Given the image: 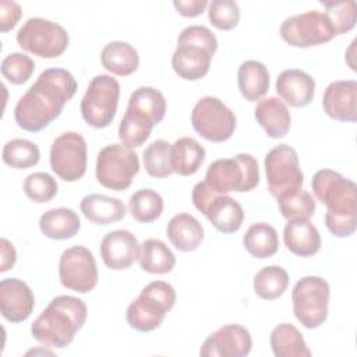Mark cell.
I'll list each match as a JSON object with an SVG mask.
<instances>
[{
  "label": "cell",
  "mask_w": 357,
  "mask_h": 357,
  "mask_svg": "<svg viewBox=\"0 0 357 357\" xmlns=\"http://www.w3.org/2000/svg\"><path fill=\"white\" fill-rule=\"evenodd\" d=\"M78 89L74 75L64 68H47L20 98L14 107V119L20 128L38 132L54 121L64 105Z\"/></svg>",
  "instance_id": "6da1fadb"
},
{
  "label": "cell",
  "mask_w": 357,
  "mask_h": 357,
  "mask_svg": "<svg viewBox=\"0 0 357 357\" xmlns=\"http://www.w3.org/2000/svg\"><path fill=\"white\" fill-rule=\"evenodd\" d=\"M311 187L315 198L326 206L325 226L332 236L343 238L357 229V185L331 169L318 170Z\"/></svg>",
  "instance_id": "7a4b0ae2"
},
{
  "label": "cell",
  "mask_w": 357,
  "mask_h": 357,
  "mask_svg": "<svg viewBox=\"0 0 357 357\" xmlns=\"http://www.w3.org/2000/svg\"><path fill=\"white\" fill-rule=\"evenodd\" d=\"M86 304L74 296L61 294L47 304L31 325V335L47 347L64 349L86 321Z\"/></svg>",
  "instance_id": "3957f363"
},
{
  "label": "cell",
  "mask_w": 357,
  "mask_h": 357,
  "mask_svg": "<svg viewBox=\"0 0 357 357\" xmlns=\"http://www.w3.org/2000/svg\"><path fill=\"white\" fill-rule=\"evenodd\" d=\"M166 114V99L153 86H138L130 95L127 110L119 124L120 142L128 148H138L151 137L152 128Z\"/></svg>",
  "instance_id": "277c9868"
},
{
  "label": "cell",
  "mask_w": 357,
  "mask_h": 357,
  "mask_svg": "<svg viewBox=\"0 0 357 357\" xmlns=\"http://www.w3.org/2000/svg\"><path fill=\"white\" fill-rule=\"evenodd\" d=\"M216 50L218 39L208 26H185L178 35L177 47L172 56V67L180 78L198 81L208 74Z\"/></svg>",
  "instance_id": "5b68a950"
},
{
  "label": "cell",
  "mask_w": 357,
  "mask_h": 357,
  "mask_svg": "<svg viewBox=\"0 0 357 357\" xmlns=\"http://www.w3.org/2000/svg\"><path fill=\"white\" fill-rule=\"evenodd\" d=\"M176 303L174 287L165 280L148 283L126 311L127 324L138 332L158 329Z\"/></svg>",
  "instance_id": "8992f818"
},
{
  "label": "cell",
  "mask_w": 357,
  "mask_h": 357,
  "mask_svg": "<svg viewBox=\"0 0 357 357\" xmlns=\"http://www.w3.org/2000/svg\"><path fill=\"white\" fill-rule=\"evenodd\" d=\"M204 181L216 194L251 191L259 183L258 162L251 153L216 159L208 166Z\"/></svg>",
  "instance_id": "52a82bcc"
},
{
  "label": "cell",
  "mask_w": 357,
  "mask_h": 357,
  "mask_svg": "<svg viewBox=\"0 0 357 357\" xmlns=\"http://www.w3.org/2000/svg\"><path fill=\"white\" fill-rule=\"evenodd\" d=\"M15 38L21 49L42 59H56L61 56L70 42L64 26L40 17L26 20L18 29Z\"/></svg>",
  "instance_id": "ba28073f"
},
{
  "label": "cell",
  "mask_w": 357,
  "mask_h": 357,
  "mask_svg": "<svg viewBox=\"0 0 357 357\" xmlns=\"http://www.w3.org/2000/svg\"><path fill=\"white\" fill-rule=\"evenodd\" d=\"M139 172L138 155L123 144L103 146L96 158V180L113 191L127 190Z\"/></svg>",
  "instance_id": "9c48e42d"
},
{
  "label": "cell",
  "mask_w": 357,
  "mask_h": 357,
  "mask_svg": "<svg viewBox=\"0 0 357 357\" xmlns=\"http://www.w3.org/2000/svg\"><path fill=\"white\" fill-rule=\"evenodd\" d=\"M331 289L321 276H304L291 290L293 312L307 329L319 328L328 318Z\"/></svg>",
  "instance_id": "30bf717a"
},
{
  "label": "cell",
  "mask_w": 357,
  "mask_h": 357,
  "mask_svg": "<svg viewBox=\"0 0 357 357\" xmlns=\"http://www.w3.org/2000/svg\"><path fill=\"white\" fill-rule=\"evenodd\" d=\"M120 84L107 74L93 77L81 99V114L85 123L93 128L107 127L117 112Z\"/></svg>",
  "instance_id": "8fae6325"
},
{
  "label": "cell",
  "mask_w": 357,
  "mask_h": 357,
  "mask_svg": "<svg viewBox=\"0 0 357 357\" xmlns=\"http://www.w3.org/2000/svg\"><path fill=\"white\" fill-rule=\"evenodd\" d=\"M269 192L276 198L290 195L303 188L304 174L300 169L297 151L287 145L273 146L264 159Z\"/></svg>",
  "instance_id": "7c38bea8"
},
{
  "label": "cell",
  "mask_w": 357,
  "mask_h": 357,
  "mask_svg": "<svg viewBox=\"0 0 357 357\" xmlns=\"http://www.w3.org/2000/svg\"><path fill=\"white\" fill-rule=\"evenodd\" d=\"M191 199L194 206L206 216L216 230L230 234L241 227L244 211L240 202L227 194L213 192L205 181H198L192 187Z\"/></svg>",
  "instance_id": "4fadbf2b"
},
{
  "label": "cell",
  "mask_w": 357,
  "mask_h": 357,
  "mask_svg": "<svg viewBox=\"0 0 357 357\" xmlns=\"http://www.w3.org/2000/svg\"><path fill=\"white\" fill-rule=\"evenodd\" d=\"M236 114L215 96L201 98L191 110L192 128L211 142L227 141L236 130Z\"/></svg>",
  "instance_id": "5bb4252c"
},
{
  "label": "cell",
  "mask_w": 357,
  "mask_h": 357,
  "mask_svg": "<svg viewBox=\"0 0 357 357\" xmlns=\"http://www.w3.org/2000/svg\"><path fill=\"white\" fill-rule=\"evenodd\" d=\"M282 39L293 47H311L332 40L336 33L324 11H305L286 18L279 28Z\"/></svg>",
  "instance_id": "9a60e30c"
},
{
  "label": "cell",
  "mask_w": 357,
  "mask_h": 357,
  "mask_svg": "<svg viewBox=\"0 0 357 357\" xmlns=\"http://www.w3.org/2000/svg\"><path fill=\"white\" fill-rule=\"evenodd\" d=\"M50 167L61 180L73 183L86 172L88 149L85 138L75 131L60 134L50 146Z\"/></svg>",
  "instance_id": "2e32d148"
},
{
  "label": "cell",
  "mask_w": 357,
  "mask_h": 357,
  "mask_svg": "<svg viewBox=\"0 0 357 357\" xmlns=\"http://www.w3.org/2000/svg\"><path fill=\"white\" fill-rule=\"evenodd\" d=\"M60 283L77 293H89L98 284V266L93 254L84 245L63 251L59 261Z\"/></svg>",
  "instance_id": "e0dca14e"
},
{
  "label": "cell",
  "mask_w": 357,
  "mask_h": 357,
  "mask_svg": "<svg viewBox=\"0 0 357 357\" xmlns=\"http://www.w3.org/2000/svg\"><path fill=\"white\" fill-rule=\"evenodd\" d=\"M252 347V339L248 329L237 324L220 326L211 333L199 349L202 357H244Z\"/></svg>",
  "instance_id": "ac0fdd59"
},
{
  "label": "cell",
  "mask_w": 357,
  "mask_h": 357,
  "mask_svg": "<svg viewBox=\"0 0 357 357\" xmlns=\"http://www.w3.org/2000/svg\"><path fill=\"white\" fill-rule=\"evenodd\" d=\"M141 245L137 237L124 229L109 231L100 241V257L103 264L112 271L130 268L138 258Z\"/></svg>",
  "instance_id": "d6986e66"
},
{
  "label": "cell",
  "mask_w": 357,
  "mask_h": 357,
  "mask_svg": "<svg viewBox=\"0 0 357 357\" xmlns=\"http://www.w3.org/2000/svg\"><path fill=\"white\" fill-rule=\"evenodd\" d=\"M35 307L31 287L21 279L7 278L0 282V311L4 319L13 324L26 321Z\"/></svg>",
  "instance_id": "ffe728a7"
},
{
  "label": "cell",
  "mask_w": 357,
  "mask_h": 357,
  "mask_svg": "<svg viewBox=\"0 0 357 357\" xmlns=\"http://www.w3.org/2000/svg\"><path fill=\"white\" fill-rule=\"evenodd\" d=\"M322 107L333 120L356 123L357 82L354 79H339L331 82L324 92Z\"/></svg>",
  "instance_id": "44dd1931"
},
{
  "label": "cell",
  "mask_w": 357,
  "mask_h": 357,
  "mask_svg": "<svg viewBox=\"0 0 357 357\" xmlns=\"http://www.w3.org/2000/svg\"><path fill=\"white\" fill-rule=\"evenodd\" d=\"M276 92L291 107H305L314 99L315 81L303 70L289 68L278 75Z\"/></svg>",
  "instance_id": "7402d4cb"
},
{
  "label": "cell",
  "mask_w": 357,
  "mask_h": 357,
  "mask_svg": "<svg viewBox=\"0 0 357 357\" xmlns=\"http://www.w3.org/2000/svg\"><path fill=\"white\" fill-rule=\"evenodd\" d=\"M254 116L257 123L265 130L271 138H283L290 130L291 116L283 100L275 96L259 99Z\"/></svg>",
  "instance_id": "603a6c76"
},
{
  "label": "cell",
  "mask_w": 357,
  "mask_h": 357,
  "mask_svg": "<svg viewBox=\"0 0 357 357\" xmlns=\"http://www.w3.org/2000/svg\"><path fill=\"white\" fill-rule=\"evenodd\" d=\"M286 248L298 257H312L321 248V234L310 219L287 220L283 230Z\"/></svg>",
  "instance_id": "cb8c5ba5"
},
{
  "label": "cell",
  "mask_w": 357,
  "mask_h": 357,
  "mask_svg": "<svg viewBox=\"0 0 357 357\" xmlns=\"http://www.w3.org/2000/svg\"><path fill=\"white\" fill-rule=\"evenodd\" d=\"M79 209L89 222L100 226L121 220L127 212L121 199L98 192L85 195L79 202Z\"/></svg>",
  "instance_id": "d4e9b609"
},
{
  "label": "cell",
  "mask_w": 357,
  "mask_h": 357,
  "mask_svg": "<svg viewBox=\"0 0 357 357\" xmlns=\"http://www.w3.org/2000/svg\"><path fill=\"white\" fill-rule=\"evenodd\" d=\"M166 234L172 245L181 252L194 251L204 241V227L199 220L190 213L174 215L167 223Z\"/></svg>",
  "instance_id": "484cf974"
},
{
  "label": "cell",
  "mask_w": 357,
  "mask_h": 357,
  "mask_svg": "<svg viewBox=\"0 0 357 357\" xmlns=\"http://www.w3.org/2000/svg\"><path fill=\"white\" fill-rule=\"evenodd\" d=\"M205 160V148L191 137H181L170 146V163L173 173L180 176L195 174Z\"/></svg>",
  "instance_id": "4316f807"
},
{
  "label": "cell",
  "mask_w": 357,
  "mask_h": 357,
  "mask_svg": "<svg viewBox=\"0 0 357 357\" xmlns=\"http://www.w3.org/2000/svg\"><path fill=\"white\" fill-rule=\"evenodd\" d=\"M39 229L47 238L67 240L78 233L81 220L77 212L70 208H52L40 216Z\"/></svg>",
  "instance_id": "83f0119b"
},
{
  "label": "cell",
  "mask_w": 357,
  "mask_h": 357,
  "mask_svg": "<svg viewBox=\"0 0 357 357\" xmlns=\"http://www.w3.org/2000/svg\"><path fill=\"white\" fill-rule=\"evenodd\" d=\"M102 66L112 74L127 77L137 71L139 56L134 46L123 40H113L105 45L100 52Z\"/></svg>",
  "instance_id": "f1b7e54d"
},
{
  "label": "cell",
  "mask_w": 357,
  "mask_h": 357,
  "mask_svg": "<svg viewBox=\"0 0 357 357\" xmlns=\"http://www.w3.org/2000/svg\"><path fill=\"white\" fill-rule=\"evenodd\" d=\"M269 84V71L264 63L245 60L240 64L237 71V85L245 100H259L268 92Z\"/></svg>",
  "instance_id": "f546056e"
},
{
  "label": "cell",
  "mask_w": 357,
  "mask_h": 357,
  "mask_svg": "<svg viewBox=\"0 0 357 357\" xmlns=\"http://www.w3.org/2000/svg\"><path fill=\"white\" fill-rule=\"evenodd\" d=\"M271 347L276 357H310L308 349L301 332L293 324H279L271 332Z\"/></svg>",
  "instance_id": "4dcf8cb0"
},
{
  "label": "cell",
  "mask_w": 357,
  "mask_h": 357,
  "mask_svg": "<svg viewBox=\"0 0 357 357\" xmlns=\"http://www.w3.org/2000/svg\"><path fill=\"white\" fill-rule=\"evenodd\" d=\"M245 251L258 259L269 258L279 248V236L276 229L266 222L252 223L243 236Z\"/></svg>",
  "instance_id": "1f68e13d"
},
{
  "label": "cell",
  "mask_w": 357,
  "mask_h": 357,
  "mask_svg": "<svg viewBox=\"0 0 357 357\" xmlns=\"http://www.w3.org/2000/svg\"><path fill=\"white\" fill-rule=\"evenodd\" d=\"M139 266L152 275H165L176 266V257L172 250L159 238H148L141 244Z\"/></svg>",
  "instance_id": "d6a6232c"
},
{
  "label": "cell",
  "mask_w": 357,
  "mask_h": 357,
  "mask_svg": "<svg viewBox=\"0 0 357 357\" xmlns=\"http://www.w3.org/2000/svg\"><path fill=\"white\" fill-rule=\"evenodd\" d=\"M254 291L262 300H275L284 294L289 286V273L279 265H269L254 276Z\"/></svg>",
  "instance_id": "836d02e7"
},
{
  "label": "cell",
  "mask_w": 357,
  "mask_h": 357,
  "mask_svg": "<svg viewBox=\"0 0 357 357\" xmlns=\"http://www.w3.org/2000/svg\"><path fill=\"white\" fill-rule=\"evenodd\" d=\"M128 212L134 220L139 223H151L163 212V198L151 188L135 191L128 201Z\"/></svg>",
  "instance_id": "e575fe53"
},
{
  "label": "cell",
  "mask_w": 357,
  "mask_h": 357,
  "mask_svg": "<svg viewBox=\"0 0 357 357\" xmlns=\"http://www.w3.org/2000/svg\"><path fill=\"white\" fill-rule=\"evenodd\" d=\"M3 162L13 169H29L40 159L38 145L25 138H14L4 144L1 151Z\"/></svg>",
  "instance_id": "d590c367"
},
{
  "label": "cell",
  "mask_w": 357,
  "mask_h": 357,
  "mask_svg": "<svg viewBox=\"0 0 357 357\" xmlns=\"http://www.w3.org/2000/svg\"><path fill=\"white\" fill-rule=\"evenodd\" d=\"M170 144L166 139L151 142L142 152L145 172L155 178H165L173 173L170 163Z\"/></svg>",
  "instance_id": "8d00e7d4"
},
{
  "label": "cell",
  "mask_w": 357,
  "mask_h": 357,
  "mask_svg": "<svg viewBox=\"0 0 357 357\" xmlns=\"http://www.w3.org/2000/svg\"><path fill=\"white\" fill-rule=\"evenodd\" d=\"M278 206L282 213V216L286 220H294V219H310L317 208L314 197L300 188L298 191L282 197L278 199Z\"/></svg>",
  "instance_id": "74e56055"
},
{
  "label": "cell",
  "mask_w": 357,
  "mask_h": 357,
  "mask_svg": "<svg viewBox=\"0 0 357 357\" xmlns=\"http://www.w3.org/2000/svg\"><path fill=\"white\" fill-rule=\"evenodd\" d=\"M321 4L336 35H343L354 28L357 21V4L354 0L321 1Z\"/></svg>",
  "instance_id": "f35d334b"
},
{
  "label": "cell",
  "mask_w": 357,
  "mask_h": 357,
  "mask_svg": "<svg viewBox=\"0 0 357 357\" xmlns=\"http://www.w3.org/2000/svg\"><path fill=\"white\" fill-rule=\"evenodd\" d=\"M57 188L59 185L56 178L45 172L31 173L24 180L25 195L36 204H46L52 201L57 194Z\"/></svg>",
  "instance_id": "ab89813d"
},
{
  "label": "cell",
  "mask_w": 357,
  "mask_h": 357,
  "mask_svg": "<svg viewBox=\"0 0 357 357\" xmlns=\"http://www.w3.org/2000/svg\"><path fill=\"white\" fill-rule=\"evenodd\" d=\"M0 68H1L3 77L8 82L14 85H21V84H25L32 77L35 71V63L25 53L14 52L7 54L3 59Z\"/></svg>",
  "instance_id": "60d3db41"
},
{
  "label": "cell",
  "mask_w": 357,
  "mask_h": 357,
  "mask_svg": "<svg viewBox=\"0 0 357 357\" xmlns=\"http://www.w3.org/2000/svg\"><path fill=\"white\" fill-rule=\"evenodd\" d=\"M208 18L220 31H230L240 21V7L233 0H212L208 4Z\"/></svg>",
  "instance_id": "b9f144b4"
},
{
  "label": "cell",
  "mask_w": 357,
  "mask_h": 357,
  "mask_svg": "<svg viewBox=\"0 0 357 357\" xmlns=\"http://www.w3.org/2000/svg\"><path fill=\"white\" fill-rule=\"evenodd\" d=\"M22 15L21 6L14 0L0 1V31L3 33L11 31Z\"/></svg>",
  "instance_id": "7bdbcfd3"
},
{
  "label": "cell",
  "mask_w": 357,
  "mask_h": 357,
  "mask_svg": "<svg viewBox=\"0 0 357 357\" xmlns=\"http://www.w3.org/2000/svg\"><path fill=\"white\" fill-rule=\"evenodd\" d=\"M208 4L209 3L206 0H174L173 1V6L177 10V13L188 18L201 15L208 7Z\"/></svg>",
  "instance_id": "ee69618b"
},
{
  "label": "cell",
  "mask_w": 357,
  "mask_h": 357,
  "mask_svg": "<svg viewBox=\"0 0 357 357\" xmlns=\"http://www.w3.org/2000/svg\"><path fill=\"white\" fill-rule=\"evenodd\" d=\"M17 261V251L10 240L1 237L0 240V272H7L13 269Z\"/></svg>",
  "instance_id": "f6af8a7d"
}]
</instances>
